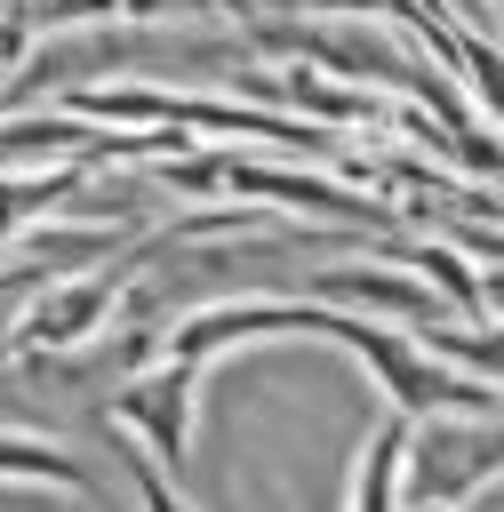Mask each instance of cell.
Wrapping results in <instances>:
<instances>
[{
	"mask_svg": "<svg viewBox=\"0 0 504 512\" xmlns=\"http://www.w3.org/2000/svg\"><path fill=\"white\" fill-rule=\"evenodd\" d=\"M504 472V416H424L408 440V504H464Z\"/></svg>",
	"mask_w": 504,
	"mask_h": 512,
	"instance_id": "1",
	"label": "cell"
},
{
	"mask_svg": "<svg viewBox=\"0 0 504 512\" xmlns=\"http://www.w3.org/2000/svg\"><path fill=\"white\" fill-rule=\"evenodd\" d=\"M192 392H200V360H184L168 344L144 368H128L112 392V416L152 448L160 472H184V456H192Z\"/></svg>",
	"mask_w": 504,
	"mask_h": 512,
	"instance_id": "2",
	"label": "cell"
},
{
	"mask_svg": "<svg viewBox=\"0 0 504 512\" xmlns=\"http://www.w3.org/2000/svg\"><path fill=\"white\" fill-rule=\"evenodd\" d=\"M136 264H144V248H136L128 264H112V256H104L96 272H80V280L48 288V296L24 312V328H16V336H24L32 352H72V344H88V336L104 328V312H112V296L128 288V272H136Z\"/></svg>",
	"mask_w": 504,
	"mask_h": 512,
	"instance_id": "3",
	"label": "cell"
},
{
	"mask_svg": "<svg viewBox=\"0 0 504 512\" xmlns=\"http://www.w3.org/2000/svg\"><path fill=\"white\" fill-rule=\"evenodd\" d=\"M304 296H320V304H352V312H384V320H408V328L456 320L448 296H440L424 272H384V264H336V272H312Z\"/></svg>",
	"mask_w": 504,
	"mask_h": 512,
	"instance_id": "4",
	"label": "cell"
},
{
	"mask_svg": "<svg viewBox=\"0 0 504 512\" xmlns=\"http://www.w3.org/2000/svg\"><path fill=\"white\" fill-rule=\"evenodd\" d=\"M408 440H416V416H384L360 448V472H352V512H408Z\"/></svg>",
	"mask_w": 504,
	"mask_h": 512,
	"instance_id": "5",
	"label": "cell"
},
{
	"mask_svg": "<svg viewBox=\"0 0 504 512\" xmlns=\"http://www.w3.org/2000/svg\"><path fill=\"white\" fill-rule=\"evenodd\" d=\"M0 480H48V488H72V496H96L88 464H72L56 440H32V432H0Z\"/></svg>",
	"mask_w": 504,
	"mask_h": 512,
	"instance_id": "6",
	"label": "cell"
},
{
	"mask_svg": "<svg viewBox=\"0 0 504 512\" xmlns=\"http://www.w3.org/2000/svg\"><path fill=\"white\" fill-rule=\"evenodd\" d=\"M456 80H464V96H472L488 120H504V48H496L488 32H472V24H464V72H456Z\"/></svg>",
	"mask_w": 504,
	"mask_h": 512,
	"instance_id": "7",
	"label": "cell"
},
{
	"mask_svg": "<svg viewBox=\"0 0 504 512\" xmlns=\"http://www.w3.org/2000/svg\"><path fill=\"white\" fill-rule=\"evenodd\" d=\"M136 504H144V512H192V504L160 480V464H136Z\"/></svg>",
	"mask_w": 504,
	"mask_h": 512,
	"instance_id": "8",
	"label": "cell"
},
{
	"mask_svg": "<svg viewBox=\"0 0 504 512\" xmlns=\"http://www.w3.org/2000/svg\"><path fill=\"white\" fill-rule=\"evenodd\" d=\"M480 296H488V320H504V264H480Z\"/></svg>",
	"mask_w": 504,
	"mask_h": 512,
	"instance_id": "9",
	"label": "cell"
},
{
	"mask_svg": "<svg viewBox=\"0 0 504 512\" xmlns=\"http://www.w3.org/2000/svg\"><path fill=\"white\" fill-rule=\"evenodd\" d=\"M408 512H456V504H408Z\"/></svg>",
	"mask_w": 504,
	"mask_h": 512,
	"instance_id": "10",
	"label": "cell"
}]
</instances>
